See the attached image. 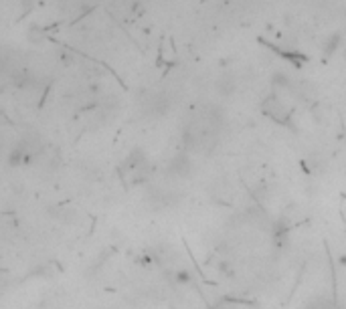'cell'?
Segmentation results:
<instances>
[{
    "label": "cell",
    "mask_w": 346,
    "mask_h": 309,
    "mask_svg": "<svg viewBox=\"0 0 346 309\" xmlns=\"http://www.w3.org/2000/svg\"><path fill=\"white\" fill-rule=\"evenodd\" d=\"M219 269H221L223 275H227V277H231V275H233V265H229L227 261H223V263L219 265Z\"/></svg>",
    "instance_id": "obj_1"
}]
</instances>
